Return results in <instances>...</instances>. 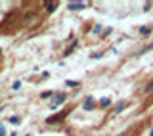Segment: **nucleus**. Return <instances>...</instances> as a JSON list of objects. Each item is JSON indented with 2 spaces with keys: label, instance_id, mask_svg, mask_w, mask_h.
Masks as SVG:
<instances>
[{
  "label": "nucleus",
  "instance_id": "nucleus-1",
  "mask_svg": "<svg viewBox=\"0 0 153 136\" xmlns=\"http://www.w3.org/2000/svg\"><path fill=\"white\" fill-rule=\"evenodd\" d=\"M82 108H84V109H92V108H94V100H92V98H88V100L84 102Z\"/></svg>",
  "mask_w": 153,
  "mask_h": 136
},
{
  "label": "nucleus",
  "instance_id": "nucleus-2",
  "mask_svg": "<svg viewBox=\"0 0 153 136\" xmlns=\"http://www.w3.org/2000/svg\"><path fill=\"white\" fill-rule=\"evenodd\" d=\"M109 104H111V100H109V98H102V100H100V105H103V108H105V105H109Z\"/></svg>",
  "mask_w": 153,
  "mask_h": 136
},
{
  "label": "nucleus",
  "instance_id": "nucleus-3",
  "mask_svg": "<svg viewBox=\"0 0 153 136\" xmlns=\"http://www.w3.org/2000/svg\"><path fill=\"white\" fill-rule=\"evenodd\" d=\"M69 8L71 10H80V8H84V4H69Z\"/></svg>",
  "mask_w": 153,
  "mask_h": 136
},
{
  "label": "nucleus",
  "instance_id": "nucleus-4",
  "mask_svg": "<svg viewBox=\"0 0 153 136\" xmlns=\"http://www.w3.org/2000/svg\"><path fill=\"white\" fill-rule=\"evenodd\" d=\"M65 100V96H56V100H54V105H57V104H61V102Z\"/></svg>",
  "mask_w": 153,
  "mask_h": 136
},
{
  "label": "nucleus",
  "instance_id": "nucleus-5",
  "mask_svg": "<svg viewBox=\"0 0 153 136\" xmlns=\"http://www.w3.org/2000/svg\"><path fill=\"white\" fill-rule=\"evenodd\" d=\"M46 8H48V12H52V10L56 8V2H48V4H46Z\"/></svg>",
  "mask_w": 153,
  "mask_h": 136
},
{
  "label": "nucleus",
  "instance_id": "nucleus-6",
  "mask_svg": "<svg viewBox=\"0 0 153 136\" xmlns=\"http://www.w3.org/2000/svg\"><path fill=\"white\" fill-rule=\"evenodd\" d=\"M19 86H21V82H17V81H16V82H13V84H12V88H13V90H17Z\"/></svg>",
  "mask_w": 153,
  "mask_h": 136
}]
</instances>
